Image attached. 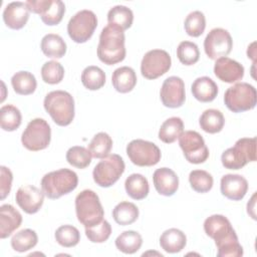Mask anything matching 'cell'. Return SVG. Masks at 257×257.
<instances>
[{"label": "cell", "instance_id": "obj_11", "mask_svg": "<svg viewBox=\"0 0 257 257\" xmlns=\"http://www.w3.org/2000/svg\"><path fill=\"white\" fill-rule=\"evenodd\" d=\"M126 154L133 164L139 167H151L157 165L161 160V150L149 141L134 140L126 146Z\"/></svg>", "mask_w": 257, "mask_h": 257}, {"label": "cell", "instance_id": "obj_23", "mask_svg": "<svg viewBox=\"0 0 257 257\" xmlns=\"http://www.w3.org/2000/svg\"><path fill=\"white\" fill-rule=\"evenodd\" d=\"M193 96L201 102H210L214 100L218 94V85L208 77L201 76L194 80L191 87Z\"/></svg>", "mask_w": 257, "mask_h": 257}, {"label": "cell", "instance_id": "obj_36", "mask_svg": "<svg viewBox=\"0 0 257 257\" xmlns=\"http://www.w3.org/2000/svg\"><path fill=\"white\" fill-rule=\"evenodd\" d=\"M22 120V115L20 110L12 105L6 104L3 105L0 109V124L1 128L6 132H13L17 130Z\"/></svg>", "mask_w": 257, "mask_h": 257}, {"label": "cell", "instance_id": "obj_22", "mask_svg": "<svg viewBox=\"0 0 257 257\" xmlns=\"http://www.w3.org/2000/svg\"><path fill=\"white\" fill-rule=\"evenodd\" d=\"M22 223V216L10 204H4L0 207V238L9 237Z\"/></svg>", "mask_w": 257, "mask_h": 257}, {"label": "cell", "instance_id": "obj_42", "mask_svg": "<svg viewBox=\"0 0 257 257\" xmlns=\"http://www.w3.org/2000/svg\"><path fill=\"white\" fill-rule=\"evenodd\" d=\"M41 77L48 84L59 83L64 77V68L58 61H47L41 67Z\"/></svg>", "mask_w": 257, "mask_h": 257}, {"label": "cell", "instance_id": "obj_19", "mask_svg": "<svg viewBox=\"0 0 257 257\" xmlns=\"http://www.w3.org/2000/svg\"><path fill=\"white\" fill-rule=\"evenodd\" d=\"M221 193L226 198L233 201L242 200L248 191L247 180L237 174H227L221 179Z\"/></svg>", "mask_w": 257, "mask_h": 257}, {"label": "cell", "instance_id": "obj_21", "mask_svg": "<svg viewBox=\"0 0 257 257\" xmlns=\"http://www.w3.org/2000/svg\"><path fill=\"white\" fill-rule=\"evenodd\" d=\"M153 182L157 192L163 196H173L179 188V177L169 168L157 169L153 174Z\"/></svg>", "mask_w": 257, "mask_h": 257}, {"label": "cell", "instance_id": "obj_17", "mask_svg": "<svg viewBox=\"0 0 257 257\" xmlns=\"http://www.w3.org/2000/svg\"><path fill=\"white\" fill-rule=\"evenodd\" d=\"M15 200L25 213L35 214L43 205L44 193L35 186L24 185L17 190Z\"/></svg>", "mask_w": 257, "mask_h": 257}, {"label": "cell", "instance_id": "obj_26", "mask_svg": "<svg viewBox=\"0 0 257 257\" xmlns=\"http://www.w3.org/2000/svg\"><path fill=\"white\" fill-rule=\"evenodd\" d=\"M40 48L45 56L50 58H61L66 53V43L63 38L54 33H48L43 36Z\"/></svg>", "mask_w": 257, "mask_h": 257}, {"label": "cell", "instance_id": "obj_34", "mask_svg": "<svg viewBox=\"0 0 257 257\" xmlns=\"http://www.w3.org/2000/svg\"><path fill=\"white\" fill-rule=\"evenodd\" d=\"M112 148L111 138L104 132L97 133L91 139L88 145V151L95 159H103L107 157Z\"/></svg>", "mask_w": 257, "mask_h": 257}, {"label": "cell", "instance_id": "obj_46", "mask_svg": "<svg viewBox=\"0 0 257 257\" xmlns=\"http://www.w3.org/2000/svg\"><path fill=\"white\" fill-rule=\"evenodd\" d=\"M254 46H255V42H253L250 46H248L247 55H248V57L252 58L253 61L255 62V48H254Z\"/></svg>", "mask_w": 257, "mask_h": 257}, {"label": "cell", "instance_id": "obj_41", "mask_svg": "<svg viewBox=\"0 0 257 257\" xmlns=\"http://www.w3.org/2000/svg\"><path fill=\"white\" fill-rule=\"evenodd\" d=\"M189 182L192 189L198 193H207L213 187V177L207 171L194 170L189 175Z\"/></svg>", "mask_w": 257, "mask_h": 257}, {"label": "cell", "instance_id": "obj_12", "mask_svg": "<svg viewBox=\"0 0 257 257\" xmlns=\"http://www.w3.org/2000/svg\"><path fill=\"white\" fill-rule=\"evenodd\" d=\"M179 145L186 160L191 164H202L209 157V150L205 141L196 131L183 132L179 137Z\"/></svg>", "mask_w": 257, "mask_h": 257}, {"label": "cell", "instance_id": "obj_37", "mask_svg": "<svg viewBox=\"0 0 257 257\" xmlns=\"http://www.w3.org/2000/svg\"><path fill=\"white\" fill-rule=\"evenodd\" d=\"M81 82L89 90H97L105 83V74L103 70L95 65L85 67L81 73Z\"/></svg>", "mask_w": 257, "mask_h": 257}, {"label": "cell", "instance_id": "obj_45", "mask_svg": "<svg viewBox=\"0 0 257 257\" xmlns=\"http://www.w3.org/2000/svg\"><path fill=\"white\" fill-rule=\"evenodd\" d=\"M0 172H1V177H0V195H1V200H4L10 193L11 186H12V180L13 176L11 171L4 167H0Z\"/></svg>", "mask_w": 257, "mask_h": 257}, {"label": "cell", "instance_id": "obj_7", "mask_svg": "<svg viewBox=\"0 0 257 257\" xmlns=\"http://www.w3.org/2000/svg\"><path fill=\"white\" fill-rule=\"evenodd\" d=\"M257 92L253 85L247 82H237L227 88L224 94L226 106L233 112L250 110L256 105Z\"/></svg>", "mask_w": 257, "mask_h": 257}, {"label": "cell", "instance_id": "obj_40", "mask_svg": "<svg viewBox=\"0 0 257 257\" xmlns=\"http://www.w3.org/2000/svg\"><path fill=\"white\" fill-rule=\"evenodd\" d=\"M185 31L192 37H199L206 27V18L203 12L196 10L188 14L184 22Z\"/></svg>", "mask_w": 257, "mask_h": 257}, {"label": "cell", "instance_id": "obj_29", "mask_svg": "<svg viewBox=\"0 0 257 257\" xmlns=\"http://www.w3.org/2000/svg\"><path fill=\"white\" fill-rule=\"evenodd\" d=\"M201 128L208 134H216L222 131L225 124L223 113L215 108H209L203 111L199 118Z\"/></svg>", "mask_w": 257, "mask_h": 257}, {"label": "cell", "instance_id": "obj_39", "mask_svg": "<svg viewBox=\"0 0 257 257\" xmlns=\"http://www.w3.org/2000/svg\"><path fill=\"white\" fill-rule=\"evenodd\" d=\"M91 154L88 149L81 146H74L66 152V161L72 167L77 169H85L91 163Z\"/></svg>", "mask_w": 257, "mask_h": 257}, {"label": "cell", "instance_id": "obj_32", "mask_svg": "<svg viewBox=\"0 0 257 257\" xmlns=\"http://www.w3.org/2000/svg\"><path fill=\"white\" fill-rule=\"evenodd\" d=\"M115 247L124 254H134L140 250L143 244V238L140 233L128 230L120 233L115 239Z\"/></svg>", "mask_w": 257, "mask_h": 257}, {"label": "cell", "instance_id": "obj_33", "mask_svg": "<svg viewBox=\"0 0 257 257\" xmlns=\"http://www.w3.org/2000/svg\"><path fill=\"white\" fill-rule=\"evenodd\" d=\"M112 217L120 226L131 225L137 221L139 217V209L134 203L123 201L113 208Z\"/></svg>", "mask_w": 257, "mask_h": 257}, {"label": "cell", "instance_id": "obj_30", "mask_svg": "<svg viewBox=\"0 0 257 257\" xmlns=\"http://www.w3.org/2000/svg\"><path fill=\"white\" fill-rule=\"evenodd\" d=\"M184 132V122L181 117L172 116L166 119L160 130L159 139L166 144L174 143Z\"/></svg>", "mask_w": 257, "mask_h": 257}, {"label": "cell", "instance_id": "obj_9", "mask_svg": "<svg viewBox=\"0 0 257 257\" xmlns=\"http://www.w3.org/2000/svg\"><path fill=\"white\" fill-rule=\"evenodd\" d=\"M51 140V128L48 122L40 117L30 120L22 133L21 143L29 151L37 152L48 147Z\"/></svg>", "mask_w": 257, "mask_h": 257}, {"label": "cell", "instance_id": "obj_15", "mask_svg": "<svg viewBox=\"0 0 257 257\" xmlns=\"http://www.w3.org/2000/svg\"><path fill=\"white\" fill-rule=\"evenodd\" d=\"M29 11L39 14L46 25H57L65 13V5L61 0H28L25 2Z\"/></svg>", "mask_w": 257, "mask_h": 257}, {"label": "cell", "instance_id": "obj_25", "mask_svg": "<svg viewBox=\"0 0 257 257\" xmlns=\"http://www.w3.org/2000/svg\"><path fill=\"white\" fill-rule=\"evenodd\" d=\"M186 244L187 237L185 233L177 228L164 231L160 237V245L168 253H178L185 248Z\"/></svg>", "mask_w": 257, "mask_h": 257}, {"label": "cell", "instance_id": "obj_3", "mask_svg": "<svg viewBox=\"0 0 257 257\" xmlns=\"http://www.w3.org/2000/svg\"><path fill=\"white\" fill-rule=\"evenodd\" d=\"M78 184L75 172L69 169H59L49 172L41 179V189L48 199H58L72 192Z\"/></svg>", "mask_w": 257, "mask_h": 257}, {"label": "cell", "instance_id": "obj_10", "mask_svg": "<svg viewBox=\"0 0 257 257\" xmlns=\"http://www.w3.org/2000/svg\"><path fill=\"white\" fill-rule=\"evenodd\" d=\"M97 26L96 15L87 9L75 13L67 24V33L76 43H84L92 36Z\"/></svg>", "mask_w": 257, "mask_h": 257}, {"label": "cell", "instance_id": "obj_5", "mask_svg": "<svg viewBox=\"0 0 257 257\" xmlns=\"http://www.w3.org/2000/svg\"><path fill=\"white\" fill-rule=\"evenodd\" d=\"M256 161V138L239 139L235 146L227 149L221 156L222 165L229 170H239L249 162Z\"/></svg>", "mask_w": 257, "mask_h": 257}, {"label": "cell", "instance_id": "obj_43", "mask_svg": "<svg viewBox=\"0 0 257 257\" xmlns=\"http://www.w3.org/2000/svg\"><path fill=\"white\" fill-rule=\"evenodd\" d=\"M177 56L181 63L185 65L195 64L200 57L198 45L191 41H182L177 48Z\"/></svg>", "mask_w": 257, "mask_h": 257}, {"label": "cell", "instance_id": "obj_6", "mask_svg": "<svg viewBox=\"0 0 257 257\" xmlns=\"http://www.w3.org/2000/svg\"><path fill=\"white\" fill-rule=\"evenodd\" d=\"M204 231L215 241L218 250L230 248L239 242L230 221L223 215L208 217L204 222Z\"/></svg>", "mask_w": 257, "mask_h": 257}, {"label": "cell", "instance_id": "obj_20", "mask_svg": "<svg viewBox=\"0 0 257 257\" xmlns=\"http://www.w3.org/2000/svg\"><path fill=\"white\" fill-rule=\"evenodd\" d=\"M29 8L21 1L11 2L4 8L3 20L6 26L11 29H21L29 19Z\"/></svg>", "mask_w": 257, "mask_h": 257}, {"label": "cell", "instance_id": "obj_18", "mask_svg": "<svg viewBox=\"0 0 257 257\" xmlns=\"http://www.w3.org/2000/svg\"><path fill=\"white\" fill-rule=\"evenodd\" d=\"M214 73L220 80L227 83H234L243 78L244 67L238 61L225 56L216 59Z\"/></svg>", "mask_w": 257, "mask_h": 257}, {"label": "cell", "instance_id": "obj_8", "mask_svg": "<svg viewBox=\"0 0 257 257\" xmlns=\"http://www.w3.org/2000/svg\"><path fill=\"white\" fill-rule=\"evenodd\" d=\"M124 162L117 154H111L101 159L92 172L93 181L102 188L112 186L124 172Z\"/></svg>", "mask_w": 257, "mask_h": 257}, {"label": "cell", "instance_id": "obj_24", "mask_svg": "<svg viewBox=\"0 0 257 257\" xmlns=\"http://www.w3.org/2000/svg\"><path fill=\"white\" fill-rule=\"evenodd\" d=\"M111 83L116 91L126 93L132 91L137 84V74L130 66H121L112 72Z\"/></svg>", "mask_w": 257, "mask_h": 257}, {"label": "cell", "instance_id": "obj_28", "mask_svg": "<svg viewBox=\"0 0 257 257\" xmlns=\"http://www.w3.org/2000/svg\"><path fill=\"white\" fill-rule=\"evenodd\" d=\"M134 21V13L132 9L123 5H116L109 9L107 13V22L109 25L115 26L124 31L128 29Z\"/></svg>", "mask_w": 257, "mask_h": 257}, {"label": "cell", "instance_id": "obj_4", "mask_svg": "<svg viewBox=\"0 0 257 257\" xmlns=\"http://www.w3.org/2000/svg\"><path fill=\"white\" fill-rule=\"evenodd\" d=\"M75 213L79 223L85 228L103 220L104 211L98 196L91 190H83L75 198Z\"/></svg>", "mask_w": 257, "mask_h": 257}, {"label": "cell", "instance_id": "obj_14", "mask_svg": "<svg viewBox=\"0 0 257 257\" xmlns=\"http://www.w3.org/2000/svg\"><path fill=\"white\" fill-rule=\"evenodd\" d=\"M233 47V40L224 28H213L204 40V49L207 56L211 59H218L227 56Z\"/></svg>", "mask_w": 257, "mask_h": 257}, {"label": "cell", "instance_id": "obj_38", "mask_svg": "<svg viewBox=\"0 0 257 257\" xmlns=\"http://www.w3.org/2000/svg\"><path fill=\"white\" fill-rule=\"evenodd\" d=\"M54 237L59 245L70 248L78 244L80 240V233L78 229L72 225H62L56 229Z\"/></svg>", "mask_w": 257, "mask_h": 257}, {"label": "cell", "instance_id": "obj_13", "mask_svg": "<svg viewBox=\"0 0 257 257\" xmlns=\"http://www.w3.org/2000/svg\"><path fill=\"white\" fill-rule=\"evenodd\" d=\"M172 65L170 54L163 49L148 51L141 62L142 75L148 79H156L169 71Z\"/></svg>", "mask_w": 257, "mask_h": 257}, {"label": "cell", "instance_id": "obj_27", "mask_svg": "<svg viewBox=\"0 0 257 257\" xmlns=\"http://www.w3.org/2000/svg\"><path fill=\"white\" fill-rule=\"evenodd\" d=\"M126 194L134 200L145 199L150 191L149 182L142 174H132L124 182Z\"/></svg>", "mask_w": 257, "mask_h": 257}, {"label": "cell", "instance_id": "obj_2", "mask_svg": "<svg viewBox=\"0 0 257 257\" xmlns=\"http://www.w3.org/2000/svg\"><path fill=\"white\" fill-rule=\"evenodd\" d=\"M43 105L56 124L66 126L72 122L74 118V99L69 92L64 90L50 91L45 95Z\"/></svg>", "mask_w": 257, "mask_h": 257}, {"label": "cell", "instance_id": "obj_1", "mask_svg": "<svg viewBox=\"0 0 257 257\" xmlns=\"http://www.w3.org/2000/svg\"><path fill=\"white\" fill-rule=\"evenodd\" d=\"M124 33L119 28L107 24L102 28L97 45V56L101 62L112 65L125 57Z\"/></svg>", "mask_w": 257, "mask_h": 257}, {"label": "cell", "instance_id": "obj_35", "mask_svg": "<svg viewBox=\"0 0 257 257\" xmlns=\"http://www.w3.org/2000/svg\"><path fill=\"white\" fill-rule=\"evenodd\" d=\"M38 242L37 234L34 230L23 229L15 233L11 238V246L17 252H26L36 246Z\"/></svg>", "mask_w": 257, "mask_h": 257}, {"label": "cell", "instance_id": "obj_44", "mask_svg": "<svg viewBox=\"0 0 257 257\" xmlns=\"http://www.w3.org/2000/svg\"><path fill=\"white\" fill-rule=\"evenodd\" d=\"M110 234L111 226L106 220H102L96 225L85 228V235L92 243H103L109 238Z\"/></svg>", "mask_w": 257, "mask_h": 257}, {"label": "cell", "instance_id": "obj_16", "mask_svg": "<svg viewBox=\"0 0 257 257\" xmlns=\"http://www.w3.org/2000/svg\"><path fill=\"white\" fill-rule=\"evenodd\" d=\"M160 96L163 104L170 108H177L183 105L186 99L185 83L179 76H170L162 84Z\"/></svg>", "mask_w": 257, "mask_h": 257}, {"label": "cell", "instance_id": "obj_31", "mask_svg": "<svg viewBox=\"0 0 257 257\" xmlns=\"http://www.w3.org/2000/svg\"><path fill=\"white\" fill-rule=\"evenodd\" d=\"M11 84L14 91L21 95H28L35 91L37 81L35 76L29 71H18L11 77Z\"/></svg>", "mask_w": 257, "mask_h": 257}]
</instances>
